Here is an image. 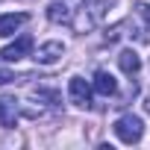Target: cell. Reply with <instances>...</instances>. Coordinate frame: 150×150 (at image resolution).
I'll return each mask as SVG.
<instances>
[{
  "label": "cell",
  "mask_w": 150,
  "mask_h": 150,
  "mask_svg": "<svg viewBox=\"0 0 150 150\" xmlns=\"http://www.w3.org/2000/svg\"><path fill=\"white\" fill-rule=\"evenodd\" d=\"M112 129H115V135H118L124 144H138L141 135H144V121H141L138 115H121Z\"/></svg>",
  "instance_id": "1"
},
{
  "label": "cell",
  "mask_w": 150,
  "mask_h": 150,
  "mask_svg": "<svg viewBox=\"0 0 150 150\" xmlns=\"http://www.w3.org/2000/svg\"><path fill=\"white\" fill-rule=\"evenodd\" d=\"M91 91H94V86H88L83 77H71V83H68V97H71L74 106L91 109Z\"/></svg>",
  "instance_id": "2"
},
{
  "label": "cell",
  "mask_w": 150,
  "mask_h": 150,
  "mask_svg": "<svg viewBox=\"0 0 150 150\" xmlns=\"http://www.w3.org/2000/svg\"><path fill=\"white\" fill-rule=\"evenodd\" d=\"M30 50H33V38L30 35H18L12 44H6L0 50V56H3V62H21L24 56H30Z\"/></svg>",
  "instance_id": "3"
},
{
  "label": "cell",
  "mask_w": 150,
  "mask_h": 150,
  "mask_svg": "<svg viewBox=\"0 0 150 150\" xmlns=\"http://www.w3.org/2000/svg\"><path fill=\"white\" fill-rule=\"evenodd\" d=\"M65 56V44L62 41H44V44H38V50L33 53V59L38 62V65H53V62H59Z\"/></svg>",
  "instance_id": "4"
},
{
  "label": "cell",
  "mask_w": 150,
  "mask_h": 150,
  "mask_svg": "<svg viewBox=\"0 0 150 150\" xmlns=\"http://www.w3.org/2000/svg\"><path fill=\"white\" fill-rule=\"evenodd\" d=\"M30 21V15H24V12H12V15H0V38H9V35H15L24 24Z\"/></svg>",
  "instance_id": "5"
},
{
  "label": "cell",
  "mask_w": 150,
  "mask_h": 150,
  "mask_svg": "<svg viewBox=\"0 0 150 150\" xmlns=\"http://www.w3.org/2000/svg\"><path fill=\"white\" fill-rule=\"evenodd\" d=\"M18 115H21V106H18L15 97H0V124L3 127H15Z\"/></svg>",
  "instance_id": "6"
},
{
  "label": "cell",
  "mask_w": 150,
  "mask_h": 150,
  "mask_svg": "<svg viewBox=\"0 0 150 150\" xmlns=\"http://www.w3.org/2000/svg\"><path fill=\"white\" fill-rule=\"evenodd\" d=\"M91 86H94V91L103 94V97H112V94L118 91V83H115V77H112L109 71H97L94 80H91Z\"/></svg>",
  "instance_id": "7"
},
{
  "label": "cell",
  "mask_w": 150,
  "mask_h": 150,
  "mask_svg": "<svg viewBox=\"0 0 150 150\" xmlns=\"http://www.w3.org/2000/svg\"><path fill=\"white\" fill-rule=\"evenodd\" d=\"M118 65H121L124 74H129V77H132V74L141 71V56H138L135 50H121V53H118Z\"/></svg>",
  "instance_id": "8"
},
{
  "label": "cell",
  "mask_w": 150,
  "mask_h": 150,
  "mask_svg": "<svg viewBox=\"0 0 150 150\" xmlns=\"http://www.w3.org/2000/svg\"><path fill=\"white\" fill-rule=\"evenodd\" d=\"M33 97H35V100H47L50 106H59V103H62L59 91H50V88H35V91H33Z\"/></svg>",
  "instance_id": "9"
},
{
  "label": "cell",
  "mask_w": 150,
  "mask_h": 150,
  "mask_svg": "<svg viewBox=\"0 0 150 150\" xmlns=\"http://www.w3.org/2000/svg\"><path fill=\"white\" fill-rule=\"evenodd\" d=\"M9 80H15V77H12V74H9L6 68H0V86H6Z\"/></svg>",
  "instance_id": "10"
},
{
  "label": "cell",
  "mask_w": 150,
  "mask_h": 150,
  "mask_svg": "<svg viewBox=\"0 0 150 150\" xmlns=\"http://www.w3.org/2000/svg\"><path fill=\"white\" fill-rule=\"evenodd\" d=\"M144 18H147V21H150V6H144Z\"/></svg>",
  "instance_id": "11"
},
{
  "label": "cell",
  "mask_w": 150,
  "mask_h": 150,
  "mask_svg": "<svg viewBox=\"0 0 150 150\" xmlns=\"http://www.w3.org/2000/svg\"><path fill=\"white\" fill-rule=\"evenodd\" d=\"M144 109H147V112H150V97H147V103H144Z\"/></svg>",
  "instance_id": "12"
}]
</instances>
